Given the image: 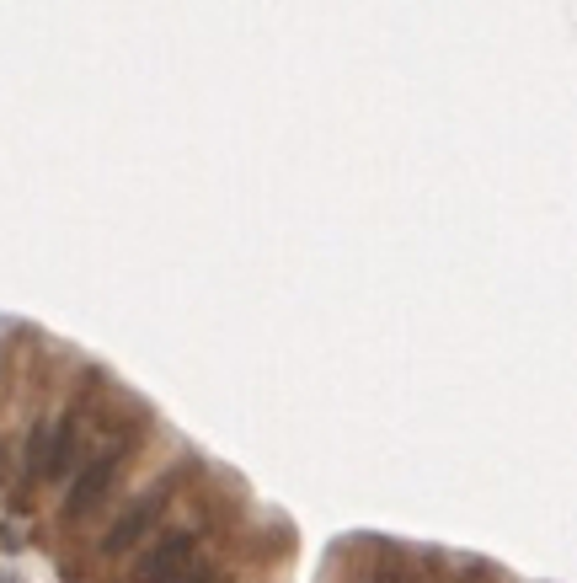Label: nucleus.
Wrapping results in <instances>:
<instances>
[{
    "label": "nucleus",
    "instance_id": "nucleus-1",
    "mask_svg": "<svg viewBox=\"0 0 577 583\" xmlns=\"http://www.w3.org/2000/svg\"><path fill=\"white\" fill-rule=\"evenodd\" d=\"M166 498H171L166 487H150L145 498H134L129 509H123V514L113 519V530L102 535V551H107V557H123V551H129V546H139V541H145V535L155 530V519L166 514Z\"/></svg>",
    "mask_w": 577,
    "mask_h": 583
},
{
    "label": "nucleus",
    "instance_id": "nucleus-2",
    "mask_svg": "<svg viewBox=\"0 0 577 583\" xmlns=\"http://www.w3.org/2000/svg\"><path fill=\"white\" fill-rule=\"evenodd\" d=\"M193 551H198V535L193 530H171L155 541V551H145V562H139V583H166L171 573H182L187 562H193Z\"/></svg>",
    "mask_w": 577,
    "mask_h": 583
},
{
    "label": "nucleus",
    "instance_id": "nucleus-3",
    "mask_svg": "<svg viewBox=\"0 0 577 583\" xmlns=\"http://www.w3.org/2000/svg\"><path fill=\"white\" fill-rule=\"evenodd\" d=\"M113 477H118V450H107V455H97L91 466L75 477V487H70V498H65V519H75V514H91L97 503L107 498V487H113Z\"/></svg>",
    "mask_w": 577,
    "mask_h": 583
},
{
    "label": "nucleus",
    "instance_id": "nucleus-4",
    "mask_svg": "<svg viewBox=\"0 0 577 583\" xmlns=\"http://www.w3.org/2000/svg\"><path fill=\"white\" fill-rule=\"evenodd\" d=\"M70 460H75V428L59 423V428H49V450H43V471H38V477H49V482L65 477Z\"/></svg>",
    "mask_w": 577,
    "mask_h": 583
},
{
    "label": "nucleus",
    "instance_id": "nucleus-5",
    "mask_svg": "<svg viewBox=\"0 0 577 583\" xmlns=\"http://www.w3.org/2000/svg\"><path fill=\"white\" fill-rule=\"evenodd\" d=\"M43 450H49V428H33V434H27V466H33V471H43Z\"/></svg>",
    "mask_w": 577,
    "mask_h": 583
},
{
    "label": "nucleus",
    "instance_id": "nucleus-6",
    "mask_svg": "<svg viewBox=\"0 0 577 583\" xmlns=\"http://www.w3.org/2000/svg\"><path fill=\"white\" fill-rule=\"evenodd\" d=\"M171 578H177V583H214L209 567H182V573H171Z\"/></svg>",
    "mask_w": 577,
    "mask_h": 583
},
{
    "label": "nucleus",
    "instance_id": "nucleus-7",
    "mask_svg": "<svg viewBox=\"0 0 577 583\" xmlns=\"http://www.w3.org/2000/svg\"><path fill=\"white\" fill-rule=\"evenodd\" d=\"M0 583H17V578H6V573H0Z\"/></svg>",
    "mask_w": 577,
    "mask_h": 583
}]
</instances>
